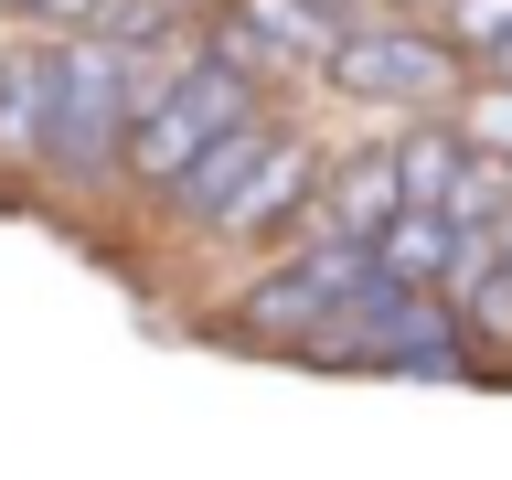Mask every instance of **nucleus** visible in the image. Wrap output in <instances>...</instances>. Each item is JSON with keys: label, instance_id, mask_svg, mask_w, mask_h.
<instances>
[{"label": "nucleus", "instance_id": "1", "mask_svg": "<svg viewBox=\"0 0 512 480\" xmlns=\"http://www.w3.org/2000/svg\"><path fill=\"white\" fill-rule=\"evenodd\" d=\"M299 363H320V374H470L480 342L459 331V310H448L438 288H406V278L374 267V278L299 342Z\"/></svg>", "mask_w": 512, "mask_h": 480}, {"label": "nucleus", "instance_id": "2", "mask_svg": "<svg viewBox=\"0 0 512 480\" xmlns=\"http://www.w3.org/2000/svg\"><path fill=\"white\" fill-rule=\"evenodd\" d=\"M363 278H374V246H342V235L299 224L278 246H256V278L235 288V310H214V342L224 352H299Z\"/></svg>", "mask_w": 512, "mask_h": 480}, {"label": "nucleus", "instance_id": "3", "mask_svg": "<svg viewBox=\"0 0 512 480\" xmlns=\"http://www.w3.org/2000/svg\"><path fill=\"white\" fill-rule=\"evenodd\" d=\"M128 150V43L54 32V118H43V192H107Z\"/></svg>", "mask_w": 512, "mask_h": 480}, {"label": "nucleus", "instance_id": "4", "mask_svg": "<svg viewBox=\"0 0 512 480\" xmlns=\"http://www.w3.org/2000/svg\"><path fill=\"white\" fill-rule=\"evenodd\" d=\"M459 75H470V54L438 32V11H374L320 64V86L342 107H374V118H427V107L459 96Z\"/></svg>", "mask_w": 512, "mask_h": 480}, {"label": "nucleus", "instance_id": "5", "mask_svg": "<svg viewBox=\"0 0 512 480\" xmlns=\"http://www.w3.org/2000/svg\"><path fill=\"white\" fill-rule=\"evenodd\" d=\"M246 107H267V86H256V75H235L224 54H203V64H192V75H182L171 96H150V107L128 118V150H118V192L160 203V192H171V171H182V160L203 150V139H214V128H235Z\"/></svg>", "mask_w": 512, "mask_h": 480}, {"label": "nucleus", "instance_id": "6", "mask_svg": "<svg viewBox=\"0 0 512 480\" xmlns=\"http://www.w3.org/2000/svg\"><path fill=\"white\" fill-rule=\"evenodd\" d=\"M278 128H288V107H278V96H267V107H246L235 128H214V139H203L182 171H171V192H160L150 214L171 224V235H214V224H224V203L246 192V171L267 160V139H278Z\"/></svg>", "mask_w": 512, "mask_h": 480}, {"label": "nucleus", "instance_id": "7", "mask_svg": "<svg viewBox=\"0 0 512 480\" xmlns=\"http://www.w3.org/2000/svg\"><path fill=\"white\" fill-rule=\"evenodd\" d=\"M320 160H331V139H310V128L288 118L278 139H267V160L246 171V192L224 203L214 246H278V235H299V224H310V192H320Z\"/></svg>", "mask_w": 512, "mask_h": 480}, {"label": "nucleus", "instance_id": "8", "mask_svg": "<svg viewBox=\"0 0 512 480\" xmlns=\"http://www.w3.org/2000/svg\"><path fill=\"white\" fill-rule=\"evenodd\" d=\"M406 182H395V128L384 139H352V150L320 160V192H310V235H342V246H374L395 224Z\"/></svg>", "mask_w": 512, "mask_h": 480}, {"label": "nucleus", "instance_id": "9", "mask_svg": "<svg viewBox=\"0 0 512 480\" xmlns=\"http://www.w3.org/2000/svg\"><path fill=\"white\" fill-rule=\"evenodd\" d=\"M43 118H54V32L11 22V43H0V182H43Z\"/></svg>", "mask_w": 512, "mask_h": 480}, {"label": "nucleus", "instance_id": "10", "mask_svg": "<svg viewBox=\"0 0 512 480\" xmlns=\"http://www.w3.org/2000/svg\"><path fill=\"white\" fill-rule=\"evenodd\" d=\"M224 11L256 32V54L278 64V86H320V64L342 43V22H331L320 0H224Z\"/></svg>", "mask_w": 512, "mask_h": 480}, {"label": "nucleus", "instance_id": "11", "mask_svg": "<svg viewBox=\"0 0 512 480\" xmlns=\"http://www.w3.org/2000/svg\"><path fill=\"white\" fill-rule=\"evenodd\" d=\"M448 256H459V214H438V203H395V224L374 235V267L406 288H438Z\"/></svg>", "mask_w": 512, "mask_h": 480}, {"label": "nucleus", "instance_id": "12", "mask_svg": "<svg viewBox=\"0 0 512 480\" xmlns=\"http://www.w3.org/2000/svg\"><path fill=\"white\" fill-rule=\"evenodd\" d=\"M448 128H459L470 150L512 160V75H502V64H470V75H459V96H448Z\"/></svg>", "mask_w": 512, "mask_h": 480}, {"label": "nucleus", "instance_id": "13", "mask_svg": "<svg viewBox=\"0 0 512 480\" xmlns=\"http://www.w3.org/2000/svg\"><path fill=\"white\" fill-rule=\"evenodd\" d=\"M448 214H459V224H502L512 214V160L470 150V160H459V182H448Z\"/></svg>", "mask_w": 512, "mask_h": 480}, {"label": "nucleus", "instance_id": "14", "mask_svg": "<svg viewBox=\"0 0 512 480\" xmlns=\"http://www.w3.org/2000/svg\"><path fill=\"white\" fill-rule=\"evenodd\" d=\"M438 32H448L470 64H491V54L512 43V0H438Z\"/></svg>", "mask_w": 512, "mask_h": 480}, {"label": "nucleus", "instance_id": "15", "mask_svg": "<svg viewBox=\"0 0 512 480\" xmlns=\"http://www.w3.org/2000/svg\"><path fill=\"white\" fill-rule=\"evenodd\" d=\"M96 11H107V0H22V22H32V32H86Z\"/></svg>", "mask_w": 512, "mask_h": 480}, {"label": "nucleus", "instance_id": "16", "mask_svg": "<svg viewBox=\"0 0 512 480\" xmlns=\"http://www.w3.org/2000/svg\"><path fill=\"white\" fill-rule=\"evenodd\" d=\"M384 11H438V0H384Z\"/></svg>", "mask_w": 512, "mask_h": 480}, {"label": "nucleus", "instance_id": "17", "mask_svg": "<svg viewBox=\"0 0 512 480\" xmlns=\"http://www.w3.org/2000/svg\"><path fill=\"white\" fill-rule=\"evenodd\" d=\"M491 64H502V75H512V43H502V54H491Z\"/></svg>", "mask_w": 512, "mask_h": 480}, {"label": "nucleus", "instance_id": "18", "mask_svg": "<svg viewBox=\"0 0 512 480\" xmlns=\"http://www.w3.org/2000/svg\"><path fill=\"white\" fill-rule=\"evenodd\" d=\"M0 43H11V11H0Z\"/></svg>", "mask_w": 512, "mask_h": 480}, {"label": "nucleus", "instance_id": "19", "mask_svg": "<svg viewBox=\"0 0 512 480\" xmlns=\"http://www.w3.org/2000/svg\"><path fill=\"white\" fill-rule=\"evenodd\" d=\"M502 246H512V214H502Z\"/></svg>", "mask_w": 512, "mask_h": 480}]
</instances>
